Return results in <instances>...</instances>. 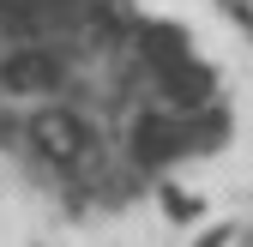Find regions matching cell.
I'll list each match as a JSON object with an SVG mask.
<instances>
[{"label": "cell", "mask_w": 253, "mask_h": 247, "mask_svg": "<svg viewBox=\"0 0 253 247\" xmlns=\"http://www.w3.org/2000/svg\"><path fill=\"white\" fill-rule=\"evenodd\" d=\"M24 151L73 181L90 157H103V133H97V121H90V115H79V109L60 103V109H42V115L24 121Z\"/></svg>", "instance_id": "cell-1"}, {"label": "cell", "mask_w": 253, "mask_h": 247, "mask_svg": "<svg viewBox=\"0 0 253 247\" xmlns=\"http://www.w3.org/2000/svg\"><path fill=\"white\" fill-rule=\"evenodd\" d=\"M181 127H187V157H211V151H223L235 139V115L223 103H199L181 115Z\"/></svg>", "instance_id": "cell-5"}, {"label": "cell", "mask_w": 253, "mask_h": 247, "mask_svg": "<svg viewBox=\"0 0 253 247\" xmlns=\"http://www.w3.org/2000/svg\"><path fill=\"white\" fill-rule=\"evenodd\" d=\"M145 103H163L175 115L199 109V103H217V67L199 60V48L181 54V60H169V67H151L145 73Z\"/></svg>", "instance_id": "cell-2"}, {"label": "cell", "mask_w": 253, "mask_h": 247, "mask_svg": "<svg viewBox=\"0 0 253 247\" xmlns=\"http://www.w3.org/2000/svg\"><path fill=\"white\" fill-rule=\"evenodd\" d=\"M229 241H235V229H229V223H211V229H205L193 247H229Z\"/></svg>", "instance_id": "cell-7"}, {"label": "cell", "mask_w": 253, "mask_h": 247, "mask_svg": "<svg viewBox=\"0 0 253 247\" xmlns=\"http://www.w3.org/2000/svg\"><path fill=\"white\" fill-rule=\"evenodd\" d=\"M126 54L139 60V67H169V60L193 54V30H181L175 18H139L133 24V42H126Z\"/></svg>", "instance_id": "cell-4"}, {"label": "cell", "mask_w": 253, "mask_h": 247, "mask_svg": "<svg viewBox=\"0 0 253 247\" xmlns=\"http://www.w3.org/2000/svg\"><path fill=\"white\" fill-rule=\"evenodd\" d=\"M126 157H133V169H145V175L181 163V157H187V127H181V115L163 109V103L139 109L133 127H126Z\"/></svg>", "instance_id": "cell-3"}, {"label": "cell", "mask_w": 253, "mask_h": 247, "mask_svg": "<svg viewBox=\"0 0 253 247\" xmlns=\"http://www.w3.org/2000/svg\"><path fill=\"white\" fill-rule=\"evenodd\" d=\"M163 211H169L175 223H193L205 205H199V193H187V187H169V181H163Z\"/></svg>", "instance_id": "cell-6"}]
</instances>
